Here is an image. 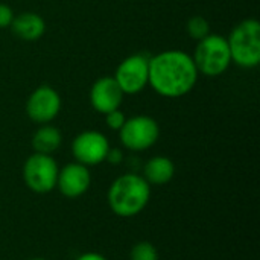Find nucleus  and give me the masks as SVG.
<instances>
[{"mask_svg":"<svg viewBox=\"0 0 260 260\" xmlns=\"http://www.w3.org/2000/svg\"><path fill=\"white\" fill-rule=\"evenodd\" d=\"M198 75L192 56L183 50H165L149 56L148 85L163 98H181L190 93Z\"/></svg>","mask_w":260,"mask_h":260,"instance_id":"1","label":"nucleus"},{"mask_svg":"<svg viewBox=\"0 0 260 260\" xmlns=\"http://www.w3.org/2000/svg\"><path fill=\"white\" fill-rule=\"evenodd\" d=\"M186 29H187V34H189L193 40H197V41L206 38V37L210 34V24H209V21H207L204 17H201V15H195V17L189 18V21H187V24H186Z\"/></svg>","mask_w":260,"mask_h":260,"instance_id":"15","label":"nucleus"},{"mask_svg":"<svg viewBox=\"0 0 260 260\" xmlns=\"http://www.w3.org/2000/svg\"><path fill=\"white\" fill-rule=\"evenodd\" d=\"M61 110V98L50 85L37 87L26 102V113L35 123L52 122Z\"/></svg>","mask_w":260,"mask_h":260,"instance_id":"9","label":"nucleus"},{"mask_svg":"<svg viewBox=\"0 0 260 260\" xmlns=\"http://www.w3.org/2000/svg\"><path fill=\"white\" fill-rule=\"evenodd\" d=\"M122 145L129 151H146L155 145L160 136L158 123L149 116H134L125 120L119 129Z\"/></svg>","mask_w":260,"mask_h":260,"instance_id":"6","label":"nucleus"},{"mask_svg":"<svg viewBox=\"0 0 260 260\" xmlns=\"http://www.w3.org/2000/svg\"><path fill=\"white\" fill-rule=\"evenodd\" d=\"M110 149L108 139L94 129L84 131L78 134L72 143V154L78 163L85 166H96L105 161L107 152Z\"/></svg>","mask_w":260,"mask_h":260,"instance_id":"8","label":"nucleus"},{"mask_svg":"<svg viewBox=\"0 0 260 260\" xmlns=\"http://www.w3.org/2000/svg\"><path fill=\"white\" fill-rule=\"evenodd\" d=\"M61 143H62L61 131L49 123L41 125V128H38L32 137V148L38 154L52 155L55 151H58Z\"/></svg>","mask_w":260,"mask_h":260,"instance_id":"14","label":"nucleus"},{"mask_svg":"<svg viewBox=\"0 0 260 260\" xmlns=\"http://www.w3.org/2000/svg\"><path fill=\"white\" fill-rule=\"evenodd\" d=\"M175 175V165L171 158L163 157V155H157L152 157L143 169V178L149 183V184H166L169 183Z\"/></svg>","mask_w":260,"mask_h":260,"instance_id":"13","label":"nucleus"},{"mask_svg":"<svg viewBox=\"0 0 260 260\" xmlns=\"http://www.w3.org/2000/svg\"><path fill=\"white\" fill-rule=\"evenodd\" d=\"M129 260H158V251L151 242H139L133 247Z\"/></svg>","mask_w":260,"mask_h":260,"instance_id":"16","label":"nucleus"},{"mask_svg":"<svg viewBox=\"0 0 260 260\" xmlns=\"http://www.w3.org/2000/svg\"><path fill=\"white\" fill-rule=\"evenodd\" d=\"M198 73L204 76H221L232 64L227 38L219 34H209L200 40L192 56Z\"/></svg>","mask_w":260,"mask_h":260,"instance_id":"4","label":"nucleus"},{"mask_svg":"<svg viewBox=\"0 0 260 260\" xmlns=\"http://www.w3.org/2000/svg\"><path fill=\"white\" fill-rule=\"evenodd\" d=\"M105 161H108L110 165H120L123 161V152L119 148H111L110 146V149L107 152V157H105Z\"/></svg>","mask_w":260,"mask_h":260,"instance_id":"19","label":"nucleus"},{"mask_svg":"<svg viewBox=\"0 0 260 260\" xmlns=\"http://www.w3.org/2000/svg\"><path fill=\"white\" fill-rule=\"evenodd\" d=\"M125 120H126V117H125L123 111H120L119 108L117 110H113V111H110V113L105 114V122H107L108 128L110 129H114V131H119L123 126Z\"/></svg>","mask_w":260,"mask_h":260,"instance_id":"17","label":"nucleus"},{"mask_svg":"<svg viewBox=\"0 0 260 260\" xmlns=\"http://www.w3.org/2000/svg\"><path fill=\"white\" fill-rule=\"evenodd\" d=\"M15 37L24 41L40 40L46 32V21L37 12H21L14 17L11 26Z\"/></svg>","mask_w":260,"mask_h":260,"instance_id":"12","label":"nucleus"},{"mask_svg":"<svg viewBox=\"0 0 260 260\" xmlns=\"http://www.w3.org/2000/svg\"><path fill=\"white\" fill-rule=\"evenodd\" d=\"M15 15H14V11L11 9V6H8L5 3H0V29L9 27Z\"/></svg>","mask_w":260,"mask_h":260,"instance_id":"18","label":"nucleus"},{"mask_svg":"<svg viewBox=\"0 0 260 260\" xmlns=\"http://www.w3.org/2000/svg\"><path fill=\"white\" fill-rule=\"evenodd\" d=\"M29 260H46V259H41V257H35V259H29Z\"/></svg>","mask_w":260,"mask_h":260,"instance_id":"21","label":"nucleus"},{"mask_svg":"<svg viewBox=\"0 0 260 260\" xmlns=\"http://www.w3.org/2000/svg\"><path fill=\"white\" fill-rule=\"evenodd\" d=\"M91 184V174L88 166L78 161L66 165L58 172L56 186L59 192L67 198H78L84 195Z\"/></svg>","mask_w":260,"mask_h":260,"instance_id":"10","label":"nucleus"},{"mask_svg":"<svg viewBox=\"0 0 260 260\" xmlns=\"http://www.w3.org/2000/svg\"><path fill=\"white\" fill-rule=\"evenodd\" d=\"M123 96L116 79L113 76H104L93 84L90 90V104L98 113L107 114L120 107Z\"/></svg>","mask_w":260,"mask_h":260,"instance_id":"11","label":"nucleus"},{"mask_svg":"<svg viewBox=\"0 0 260 260\" xmlns=\"http://www.w3.org/2000/svg\"><path fill=\"white\" fill-rule=\"evenodd\" d=\"M232 62L239 67L253 69L260 62V23L247 18L238 23L227 38Z\"/></svg>","mask_w":260,"mask_h":260,"instance_id":"3","label":"nucleus"},{"mask_svg":"<svg viewBox=\"0 0 260 260\" xmlns=\"http://www.w3.org/2000/svg\"><path fill=\"white\" fill-rule=\"evenodd\" d=\"M76 260H108L107 257H104L102 254H99V253H93V251H90V253H84V254H81L79 257Z\"/></svg>","mask_w":260,"mask_h":260,"instance_id":"20","label":"nucleus"},{"mask_svg":"<svg viewBox=\"0 0 260 260\" xmlns=\"http://www.w3.org/2000/svg\"><path fill=\"white\" fill-rule=\"evenodd\" d=\"M113 78L119 84L123 94L140 93L149 81V56L145 53L126 56L117 66Z\"/></svg>","mask_w":260,"mask_h":260,"instance_id":"7","label":"nucleus"},{"mask_svg":"<svg viewBox=\"0 0 260 260\" xmlns=\"http://www.w3.org/2000/svg\"><path fill=\"white\" fill-rule=\"evenodd\" d=\"M108 206L120 218H133L143 212L151 200V184L137 174L116 178L108 189Z\"/></svg>","mask_w":260,"mask_h":260,"instance_id":"2","label":"nucleus"},{"mask_svg":"<svg viewBox=\"0 0 260 260\" xmlns=\"http://www.w3.org/2000/svg\"><path fill=\"white\" fill-rule=\"evenodd\" d=\"M59 168L52 155L34 152L23 165V180L35 193H49L56 187Z\"/></svg>","mask_w":260,"mask_h":260,"instance_id":"5","label":"nucleus"}]
</instances>
